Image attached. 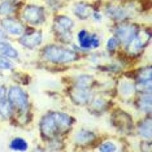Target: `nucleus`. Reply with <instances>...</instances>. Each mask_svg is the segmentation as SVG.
I'll use <instances>...</instances> for the list:
<instances>
[{
	"instance_id": "nucleus-1",
	"label": "nucleus",
	"mask_w": 152,
	"mask_h": 152,
	"mask_svg": "<svg viewBox=\"0 0 152 152\" xmlns=\"http://www.w3.org/2000/svg\"><path fill=\"white\" fill-rule=\"evenodd\" d=\"M85 55L74 44H61L55 40H47L35 52L31 65L48 73H66L68 70L82 66Z\"/></svg>"
},
{
	"instance_id": "nucleus-2",
	"label": "nucleus",
	"mask_w": 152,
	"mask_h": 152,
	"mask_svg": "<svg viewBox=\"0 0 152 152\" xmlns=\"http://www.w3.org/2000/svg\"><path fill=\"white\" fill-rule=\"evenodd\" d=\"M38 138L40 142H47L55 138H69L77 126V117L64 109H47L35 121Z\"/></svg>"
},
{
	"instance_id": "nucleus-3",
	"label": "nucleus",
	"mask_w": 152,
	"mask_h": 152,
	"mask_svg": "<svg viewBox=\"0 0 152 152\" xmlns=\"http://www.w3.org/2000/svg\"><path fill=\"white\" fill-rule=\"evenodd\" d=\"M7 98L15 113L13 127L26 130L35 124V108L29 90L22 86L8 82Z\"/></svg>"
},
{
	"instance_id": "nucleus-4",
	"label": "nucleus",
	"mask_w": 152,
	"mask_h": 152,
	"mask_svg": "<svg viewBox=\"0 0 152 152\" xmlns=\"http://www.w3.org/2000/svg\"><path fill=\"white\" fill-rule=\"evenodd\" d=\"M78 27V22L66 11L58 12L51 16L48 23V34L51 40L61 44H73L74 33Z\"/></svg>"
},
{
	"instance_id": "nucleus-5",
	"label": "nucleus",
	"mask_w": 152,
	"mask_h": 152,
	"mask_svg": "<svg viewBox=\"0 0 152 152\" xmlns=\"http://www.w3.org/2000/svg\"><path fill=\"white\" fill-rule=\"evenodd\" d=\"M105 117L113 134L130 140L134 139V127H135L137 116L131 109H127L125 105L117 103Z\"/></svg>"
},
{
	"instance_id": "nucleus-6",
	"label": "nucleus",
	"mask_w": 152,
	"mask_h": 152,
	"mask_svg": "<svg viewBox=\"0 0 152 152\" xmlns=\"http://www.w3.org/2000/svg\"><path fill=\"white\" fill-rule=\"evenodd\" d=\"M152 42V27L150 22H143L137 33V35L133 38L127 44L122 47L121 52L127 56L134 63H140L146 56V52L150 50Z\"/></svg>"
},
{
	"instance_id": "nucleus-7",
	"label": "nucleus",
	"mask_w": 152,
	"mask_h": 152,
	"mask_svg": "<svg viewBox=\"0 0 152 152\" xmlns=\"http://www.w3.org/2000/svg\"><path fill=\"white\" fill-rule=\"evenodd\" d=\"M103 133L90 126H75L68 138L69 150L72 151H95Z\"/></svg>"
},
{
	"instance_id": "nucleus-8",
	"label": "nucleus",
	"mask_w": 152,
	"mask_h": 152,
	"mask_svg": "<svg viewBox=\"0 0 152 152\" xmlns=\"http://www.w3.org/2000/svg\"><path fill=\"white\" fill-rule=\"evenodd\" d=\"M104 33L102 30L82 25L75 29L73 44L82 55H87L92 51L100 50L104 43Z\"/></svg>"
},
{
	"instance_id": "nucleus-9",
	"label": "nucleus",
	"mask_w": 152,
	"mask_h": 152,
	"mask_svg": "<svg viewBox=\"0 0 152 152\" xmlns=\"http://www.w3.org/2000/svg\"><path fill=\"white\" fill-rule=\"evenodd\" d=\"M18 17L25 22L26 26L42 27L46 29L50 23L51 13L47 11L42 1H30L27 0L21 7Z\"/></svg>"
},
{
	"instance_id": "nucleus-10",
	"label": "nucleus",
	"mask_w": 152,
	"mask_h": 152,
	"mask_svg": "<svg viewBox=\"0 0 152 152\" xmlns=\"http://www.w3.org/2000/svg\"><path fill=\"white\" fill-rule=\"evenodd\" d=\"M22 52H34L35 53L44 43L47 42L46 30L42 27L27 26L26 30L15 40Z\"/></svg>"
},
{
	"instance_id": "nucleus-11",
	"label": "nucleus",
	"mask_w": 152,
	"mask_h": 152,
	"mask_svg": "<svg viewBox=\"0 0 152 152\" xmlns=\"http://www.w3.org/2000/svg\"><path fill=\"white\" fill-rule=\"evenodd\" d=\"M124 74L134 82L137 92H152V65L151 63H138L127 69Z\"/></svg>"
},
{
	"instance_id": "nucleus-12",
	"label": "nucleus",
	"mask_w": 152,
	"mask_h": 152,
	"mask_svg": "<svg viewBox=\"0 0 152 152\" xmlns=\"http://www.w3.org/2000/svg\"><path fill=\"white\" fill-rule=\"evenodd\" d=\"M79 68L81 66L73 68L63 74V77H61L63 85H70V86H77V87H82V88L94 90L98 75L94 72L88 70V69H79Z\"/></svg>"
},
{
	"instance_id": "nucleus-13",
	"label": "nucleus",
	"mask_w": 152,
	"mask_h": 152,
	"mask_svg": "<svg viewBox=\"0 0 152 152\" xmlns=\"http://www.w3.org/2000/svg\"><path fill=\"white\" fill-rule=\"evenodd\" d=\"M61 92H63L65 102H68V104L72 105L73 108H78V109L81 108L85 109L86 105L88 104V102L95 94V91L91 88H82L70 85H63Z\"/></svg>"
},
{
	"instance_id": "nucleus-14",
	"label": "nucleus",
	"mask_w": 152,
	"mask_h": 152,
	"mask_svg": "<svg viewBox=\"0 0 152 152\" xmlns=\"http://www.w3.org/2000/svg\"><path fill=\"white\" fill-rule=\"evenodd\" d=\"M142 23L143 22L140 21H122V22L108 23V34L115 35L124 47L137 35Z\"/></svg>"
},
{
	"instance_id": "nucleus-15",
	"label": "nucleus",
	"mask_w": 152,
	"mask_h": 152,
	"mask_svg": "<svg viewBox=\"0 0 152 152\" xmlns=\"http://www.w3.org/2000/svg\"><path fill=\"white\" fill-rule=\"evenodd\" d=\"M133 150L131 140L122 138L116 134H104L103 133L95 151L98 152H126Z\"/></svg>"
},
{
	"instance_id": "nucleus-16",
	"label": "nucleus",
	"mask_w": 152,
	"mask_h": 152,
	"mask_svg": "<svg viewBox=\"0 0 152 152\" xmlns=\"http://www.w3.org/2000/svg\"><path fill=\"white\" fill-rule=\"evenodd\" d=\"M117 104V100L113 98H108V96L100 95V94H94L88 104L86 105V112L91 117L95 118H103L110 112V109Z\"/></svg>"
},
{
	"instance_id": "nucleus-17",
	"label": "nucleus",
	"mask_w": 152,
	"mask_h": 152,
	"mask_svg": "<svg viewBox=\"0 0 152 152\" xmlns=\"http://www.w3.org/2000/svg\"><path fill=\"white\" fill-rule=\"evenodd\" d=\"M92 8H94V0H75L68 3L66 12L70 13L78 23H88Z\"/></svg>"
},
{
	"instance_id": "nucleus-18",
	"label": "nucleus",
	"mask_w": 152,
	"mask_h": 152,
	"mask_svg": "<svg viewBox=\"0 0 152 152\" xmlns=\"http://www.w3.org/2000/svg\"><path fill=\"white\" fill-rule=\"evenodd\" d=\"M126 105L137 117L152 115V92H135Z\"/></svg>"
},
{
	"instance_id": "nucleus-19",
	"label": "nucleus",
	"mask_w": 152,
	"mask_h": 152,
	"mask_svg": "<svg viewBox=\"0 0 152 152\" xmlns=\"http://www.w3.org/2000/svg\"><path fill=\"white\" fill-rule=\"evenodd\" d=\"M135 86H134V82L130 77H127L126 74H121L120 77H117L116 100L118 104L126 105L129 100L135 95Z\"/></svg>"
},
{
	"instance_id": "nucleus-20",
	"label": "nucleus",
	"mask_w": 152,
	"mask_h": 152,
	"mask_svg": "<svg viewBox=\"0 0 152 152\" xmlns=\"http://www.w3.org/2000/svg\"><path fill=\"white\" fill-rule=\"evenodd\" d=\"M0 27L7 38L12 40H16L21 34L26 30L25 22L18 16H8L0 18Z\"/></svg>"
},
{
	"instance_id": "nucleus-21",
	"label": "nucleus",
	"mask_w": 152,
	"mask_h": 152,
	"mask_svg": "<svg viewBox=\"0 0 152 152\" xmlns=\"http://www.w3.org/2000/svg\"><path fill=\"white\" fill-rule=\"evenodd\" d=\"M7 88H8V81H4V79L0 81V122L13 126L15 113L7 98Z\"/></svg>"
},
{
	"instance_id": "nucleus-22",
	"label": "nucleus",
	"mask_w": 152,
	"mask_h": 152,
	"mask_svg": "<svg viewBox=\"0 0 152 152\" xmlns=\"http://www.w3.org/2000/svg\"><path fill=\"white\" fill-rule=\"evenodd\" d=\"M134 139L152 140V115L138 116L134 127Z\"/></svg>"
},
{
	"instance_id": "nucleus-23",
	"label": "nucleus",
	"mask_w": 152,
	"mask_h": 152,
	"mask_svg": "<svg viewBox=\"0 0 152 152\" xmlns=\"http://www.w3.org/2000/svg\"><path fill=\"white\" fill-rule=\"evenodd\" d=\"M116 82H117V77L98 75L94 91L96 92V94L116 99Z\"/></svg>"
},
{
	"instance_id": "nucleus-24",
	"label": "nucleus",
	"mask_w": 152,
	"mask_h": 152,
	"mask_svg": "<svg viewBox=\"0 0 152 152\" xmlns=\"http://www.w3.org/2000/svg\"><path fill=\"white\" fill-rule=\"evenodd\" d=\"M0 55L11 58L17 64L22 63V51L20 50L15 40L9 39V38H4L0 40Z\"/></svg>"
},
{
	"instance_id": "nucleus-25",
	"label": "nucleus",
	"mask_w": 152,
	"mask_h": 152,
	"mask_svg": "<svg viewBox=\"0 0 152 152\" xmlns=\"http://www.w3.org/2000/svg\"><path fill=\"white\" fill-rule=\"evenodd\" d=\"M7 79H8V82H11V83H16L18 86H22V87L27 88L33 85L34 77L29 70L17 66L16 69H13L9 74H7Z\"/></svg>"
},
{
	"instance_id": "nucleus-26",
	"label": "nucleus",
	"mask_w": 152,
	"mask_h": 152,
	"mask_svg": "<svg viewBox=\"0 0 152 152\" xmlns=\"http://www.w3.org/2000/svg\"><path fill=\"white\" fill-rule=\"evenodd\" d=\"M8 150L13 152H26L30 151V142L21 135L12 137L8 142Z\"/></svg>"
},
{
	"instance_id": "nucleus-27",
	"label": "nucleus",
	"mask_w": 152,
	"mask_h": 152,
	"mask_svg": "<svg viewBox=\"0 0 152 152\" xmlns=\"http://www.w3.org/2000/svg\"><path fill=\"white\" fill-rule=\"evenodd\" d=\"M22 4L11 1V0H0V18L8 16H18Z\"/></svg>"
},
{
	"instance_id": "nucleus-28",
	"label": "nucleus",
	"mask_w": 152,
	"mask_h": 152,
	"mask_svg": "<svg viewBox=\"0 0 152 152\" xmlns=\"http://www.w3.org/2000/svg\"><path fill=\"white\" fill-rule=\"evenodd\" d=\"M47 152H63L69 150L68 138H55V139L43 142Z\"/></svg>"
},
{
	"instance_id": "nucleus-29",
	"label": "nucleus",
	"mask_w": 152,
	"mask_h": 152,
	"mask_svg": "<svg viewBox=\"0 0 152 152\" xmlns=\"http://www.w3.org/2000/svg\"><path fill=\"white\" fill-rule=\"evenodd\" d=\"M103 50L105 51L108 55H116L121 50H122V44L121 42L115 35H112V34H108L105 38H104V43H103Z\"/></svg>"
},
{
	"instance_id": "nucleus-30",
	"label": "nucleus",
	"mask_w": 152,
	"mask_h": 152,
	"mask_svg": "<svg viewBox=\"0 0 152 152\" xmlns=\"http://www.w3.org/2000/svg\"><path fill=\"white\" fill-rule=\"evenodd\" d=\"M102 3L103 0H94V8H92L91 16H90V22L95 26H100L104 22H107L105 16L102 9Z\"/></svg>"
},
{
	"instance_id": "nucleus-31",
	"label": "nucleus",
	"mask_w": 152,
	"mask_h": 152,
	"mask_svg": "<svg viewBox=\"0 0 152 152\" xmlns=\"http://www.w3.org/2000/svg\"><path fill=\"white\" fill-rule=\"evenodd\" d=\"M42 3L47 8V11L51 13V16L55 15V13L66 11L68 7V3L65 0H42Z\"/></svg>"
},
{
	"instance_id": "nucleus-32",
	"label": "nucleus",
	"mask_w": 152,
	"mask_h": 152,
	"mask_svg": "<svg viewBox=\"0 0 152 152\" xmlns=\"http://www.w3.org/2000/svg\"><path fill=\"white\" fill-rule=\"evenodd\" d=\"M17 66H18L17 63H15V61L11 60V58L3 56V55H0V72H1V73H4L7 75V74L11 73L13 69H16Z\"/></svg>"
},
{
	"instance_id": "nucleus-33",
	"label": "nucleus",
	"mask_w": 152,
	"mask_h": 152,
	"mask_svg": "<svg viewBox=\"0 0 152 152\" xmlns=\"http://www.w3.org/2000/svg\"><path fill=\"white\" fill-rule=\"evenodd\" d=\"M137 150L142 152H151L152 151V140H138Z\"/></svg>"
},
{
	"instance_id": "nucleus-34",
	"label": "nucleus",
	"mask_w": 152,
	"mask_h": 152,
	"mask_svg": "<svg viewBox=\"0 0 152 152\" xmlns=\"http://www.w3.org/2000/svg\"><path fill=\"white\" fill-rule=\"evenodd\" d=\"M30 151H34V152H47L46 151V146H44L43 142H38V143H35V146L30 147Z\"/></svg>"
},
{
	"instance_id": "nucleus-35",
	"label": "nucleus",
	"mask_w": 152,
	"mask_h": 152,
	"mask_svg": "<svg viewBox=\"0 0 152 152\" xmlns=\"http://www.w3.org/2000/svg\"><path fill=\"white\" fill-rule=\"evenodd\" d=\"M4 38H7V37H5V34H4V33H3L1 27H0V40H1V39H4Z\"/></svg>"
},
{
	"instance_id": "nucleus-36",
	"label": "nucleus",
	"mask_w": 152,
	"mask_h": 152,
	"mask_svg": "<svg viewBox=\"0 0 152 152\" xmlns=\"http://www.w3.org/2000/svg\"><path fill=\"white\" fill-rule=\"evenodd\" d=\"M11 1H15V3H18V4H23L25 1H27V0H11Z\"/></svg>"
},
{
	"instance_id": "nucleus-37",
	"label": "nucleus",
	"mask_w": 152,
	"mask_h": 152,
	"mask_svg": "<svg viewBox=\"0 0 152 152\" xmlns=\"http://www.w3.org/2000/svg\"><path fill=\"white\" fill-rule=\"evenodd\" d=\"M7 78V75L4 74V73H1V72H0V81H3V79H5Z\"/></svg>"
},
{
	"instance_id": "nucleus-38",
	"label": "nucleus",
	"mask_w": 152,
	"mask_h": 152,
	"mask_svg": "<svg viewBox=\"0 0 152 152\" xmlns=\"http://www.w3.org/2000/svg\"><path fill=\"white\" fill-rule=\"evenodd\" d=\"M105 1H113V3H121V1H125V0H105Z\"/></svg>"
},
{
	"instance_id": "nucleus-39",
	"label": "nucleus",
	"mask_w": 152,
	"mask_h": 152,
	"mask_svg": "<svg viewBox=\"0 0 152 152\" xmlns=\"http://www.w3.org/2000/svg\"><path fill=\"white\" fill-rule=\"evenodd\" d=\"M66 3H70V1H75V0H65Z\"/></svg>"
}]
</instances>
